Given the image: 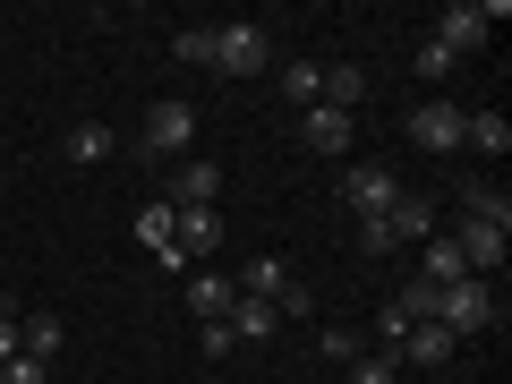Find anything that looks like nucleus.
I'll return each mask as SVG.
<instances>
[{"label": "nucleus", "mask_w": 512, "mask_h": 384, "mask_svg": "<svg viewBox=\"0 0 512 384\" xmlns=\"http://www.w3.org/2000/svg\"><path fill=\"white\" fill-rule=\"evenodd\" d=\"M436 325L453 333V342L487 333V325H495V282H487V274H461L453 291H436Z\"/></svg>", "instance_id": "1"}, {"label": "nucleus", "mask_w": 512, "mask_h": 384, "mask_svg": "<svg viewBox=\"0 0 512 384\" xmlns=\"http://www.w3.org/2000/svg\"><path fill=\"white\" fill-rule=\"evenodd\" d=\"M188 137H197V111H188L180 94H154V103H146V128H137L146 163H171V154H188Z\"/></svg>", "instance_id": "2"}, {"label": "nucleus", "mask_w": 512, "mask_h": 384, "mask_svg": "<svg viewBox=\"0 0 512 384\" xmlns=\"http://www.w3.org/2000/svg\"><path fill=\"white\" fill-rule=\"evenodd\" d=\"M214 69L222 77H265L274 69V35H265V26H214Z\"/></svg>", "instance_id": "3"}, {"label": "nucleus", "mask_w": 512, "mask_h": 384, "mask_svg": "<svg viewBox=\"0 0 512 384\" xmlns=\"http://www.w3.org/2000/svg\"><path fill=\"white\" fill-rule=\"evenodd\" d=\"M495 26H504V0H495V9H487V0H453V9L436 18V43L461 60V52H478V43H487Z\"/></svg>", "instance_id": "4"}, {"label": "nucleus", "mask_w": 512, "mask_h": 384, "mask_svg": "<svg viewBox=\"0 0 512 384\" xmlns=\"http://www.w3.org/2000/svg\"><path fill=\"white\" fill-rule=\"evenodd\" d=\"M461 128H470V111L444 103V94H427V103L410 111V146H427V154H461Z\"/></svg>", "instance_id": "5"}, {"label": "nucleus", "mask_w": 512, "mask_h": 384, "mask_svg": "<svg viewBox=\"0 0 512 384\" xmlns=\"http://www.w3.org/2000/svg\"><path fill=\"white\" fill-rule=\"evenodd\" d=\"M504 222H512V214H470V222L453 231L461 265H470V274H487V282H495V265H504Z\"/></svg>", "instance_id": "6"}, {"label": "nucleus", "mask_w": 512, "mask_h": 384, "mask_svg": "<svg viewBox=\"0 0 512 384\" xmlns=\"http://www.w3.org/2000/svg\"><path fill=\"white\" fill-rule=\"evenodd\" d=\"M342 197H350V214H384V205H393V197H402V180H393V171H384V163H350V180H342Z\"/></svg>", "instance_id": "7"}, {"label": "nucleus", "mask_w": 512, "mask_h": 384, "mask_svg": "<svg viewBox=\"0 0 512 384\" xmlns=\"http://www.w3.org/2000/svg\"><path fill=\"white\" fill-rule=\"evenodd\" d=\"M171 248H180V265H205V256L222 248V214H214V205H180V231H171Z\"/></svg>", "instance_id": "8"}, {"label": "nucleus", "mask_w": 512, "mask_h": 384, "mask_svg": "<svg viewBox=\"0 0 512 384\" xmlns=\"http://www.w3.org/2000/svg\"><path fill=\"white\" fill-rule=\"evenodd\" d=\"M299 146H308V154H350V146H359V128H350L342 111L308 103V111H299Z\"/></svg>", "instance_id": "9"}, {"label": "nucleus", "mask_w": 512, "mask_h": 384, "mask_svg": "<svg viewBox=\"0 0 512 384\" xmlns=\"http://www.w3.org/2000/svg\"><path fill=\"white\" fill-rule=\"evenodd\" d=\"M231 291H239V299H274V316H282V299H291L299 282H291V265H282V256H248V274H239Z\"/></svg>", "instance_id": "10"}, {"label": "nucleus", "mask_w": 512, "mask_h": 384, "mask_svg": "<svg viewBox=\"0 0 512 384\" xmlns=\"http://www.w3.org/2000/svg\"><path fill=\"white\" fill-rule=\"evenodd\" d=\"M453 350H461L453 333H444L436 316H419V325L402 333V350H393V359H402V367H444V359H453Z\"/></svg>", "instance_id": "11"}, {"label": "nucleus", "mask_w": 512, "mask_h": 384, "mask_svg": "<svg viewBox=\"0 0 512 384\" xmlns=\"http://www.w3.org/2000/svg\"><path fill=\"white\" fill-rule=\"evenodd\" d=\"M171 231H180V205H171V197H154L146 214H137V239L154 248V265H171V274H180V248H171Z\"/></svg>", "instance_id": "12"}, {"label": "nucleus", "mask_w": 512, "mask_h": 384, "mask_svg": "<svg viewBox=\"0 0 512 384\" xmlns=\"http://www.w3.org/2000/svg\"><path fill=\"white\" fill-rule=\"evenodd\" d=\"M461 274H470V265H461L453 231H427V248H419V282H427V291H453Z\"/></svg>", "instance_id": "13"}, {"label": "nucleus", "mask_w": 512, "mask_h": 384, "mask_svg": "<svg viewBox=\"0 0 512 384\" xmlns=\"http://www.w3.org/2000/svg\"><path fill=\"white\" fill-rule=\"evenodd\" d=\"M274 299H231V316H222V333H231V342H274Z\"/></svg>", "instance_id": "14"}, {"label": "nucleus", "mask_w": 512, "mask_h": 384, "mask_svg": "<svg viewBox=\"0 0 512 384\" xmlns=\"http://www.w3.org/2000/svg\"><path fill=\"white\" fill-rule=\"evenodd\" d=\"M60 342H69V333H60V316H52V308L18 316V350H26V359H43V367H52V359H60Z\"/></svg>", "instance_id": "15"}, {"label": "nucleus", "mask_w": 512, "mask_h": 384, "mask_svg": "<svg viewBox=\"0 0 512 384\" xmlns=\"http://www.w3.org/2000/svg\"><path fill=\"white\" fill-rule=\"evenodd\" d=\"M222 197V163H180V180H171V205H214Z\"/></svg>", "instance_id": "16"}, {"label": "nucleus", "mask_w": 512, "mask_h": 384, "mask_svg": "<svg viewBox=\"0 0 512 384\" xmlns=\"http://www.w3.org/2000/svg\"><path fill=\"white\" fill-rule=\"evenodd\" d=\"M384 239H393V248H402V239H427V231H436V222H427V205L419 197H393V205H384Z\"/></svg>", "instance_id": "17"}, {"label": "nucleus", "mask_w": 512, "mask_h": 384, "mask_svg": "<svg viewBox=\"0 0 512 384\" xmlns=\"http://www.w3.org/2000/svg\"><path fill=\"white\" fill-rule=\"evenodd\" d=\"M231 299H239V291H231L222 274H197V282H188V308H197L205 325H222V316H231Z\"/></svg>", "instance_id": "18"}, {"label": "nucleus", "mask_w": 512, "mask_h": 384, "mask_svg": "<svg viewBox=\"0 0 512 384\" xmlns=\"http://www.w3.org/2000/svg\"><path fill=\"white\" fill-rule=\"evenodd\" d=\"M359 94H367V77H359V69H325L316 103H325V111H342V120H350V111H359Z\"/></svg>", "instance_id": "19"}, {"label": "nucleus", "mask_w": 512, "mask_h": 384, "mask_svg": "<svg viewBox=\"0 0 512 384\" xmlns=\"http://www.w3.org/2000/svg\"><path fill=\"white\" fill-rule=\"evenodd\" d=\"M461 146H478V154H512V120H504V111H478V120L461 128Z\"/></svg>", "instance_id": "20"}, {"label": "nucleus", "mask_w": 512, "mask_h": 384, "mask_svg": "<svg viewBox=\"0 0 512 384\" xmlns=\"http://www.w3.org/2000/svg\"><path fill=\"white\" fill-rule=\"evenodd\" d=\"M103 154H111V128L103 120H77L69 128V163H103Z\"/></svg>", "instance_id": "21"}, {"label": "nucleus", "mask_w": 512, "mask_h": 384, "mask_svg": "<svg viewBox=\"0 0 512 384\" xmlns=\"http://www.w3.org/2000/svg\"><path fill=\"white\" fill-rule=\"evenodd\" d=\"M171 52H180L188 69H214V26H180V35H171Z\"/></svg>", "instance_id": "22"}, {"label": "nucleus", "mask_w": 512, "mask_h": 384, "mask_svg": "<svg viewBox=\"0 0 512 384\" xmlns=\"http://www.w3.org/2000/svg\"><path fill=\"white\" fill-rule=\"evenodd\" d=\"M316 86H325L316 60H291V69H282V94H291V103H316Z\"/></svg>", "instance_id": "23"}, {"label": "nucleus", "mask_w": 512, "mask_h": 384, "mask_svg": "<svg viewBox=\"0 0 512 384\" xmlns=\"http://www.w3.org/2000/svg\"><path fill=\"white\" fill-rule=\"evenodd\" d=\"M350 384H402V359H393V350H376V359L350 367Z\"/></svg>", "instance_id": "24"}, {"label": "nucleus", "mask_w": 512, "mask_h": 384, "mask_svg": "<svg viewBox=\"0 0 512 384\" xmlns=\"http://www.w3.org/2000/svg\"><path fill=\"white\" fill-rule=\"evenodd\" d=\"M453 69H461V60H453V52H444V43H436V35H427V43H419V77H427V86H444V77H453Z\"/></svg>", "instance_id": "25"}, {"label": "nucleus", "mask_w": 512, "mask_h": 384, "mask_svg": "<svg viewBox=\"0 0 512 384\" xmlns=\"http://www.w3.org/2000/svg\"><path fill=\"white\" fill-rule=\"evenodd\" d=\"M0 384H52V367H43V359H26V350H18V359H0Z\"/></svg>", "instance_id": "26"}, {"label": "nucleus", "mask_w": 512, "mask_h": 384, "mask_svg": "<svg viewBox=\"0 0 512 384\" xmlns=\"http://www.w3.org/2000/svg\"><path fill=\"white\" fill-rule=\"evenodd\" d=\"M376 333H384V350H402V333H410V308H402V299H384V316H376Z\"/></svg>", "instance_id": "27"}, {"label": "nucleus", "mask_w": 512, "mask_h": 384, "mask_svg": "<svg viewBox=\"0 0 512 384\" xmlns=\"http://www.w3.org/2000/svg\"><path fill=\"white\" fill-rule=\"evenodd\" d=\"M0 359H18V299H0Z\"/></svg>", "instance_id": "28"}]
</instances>
